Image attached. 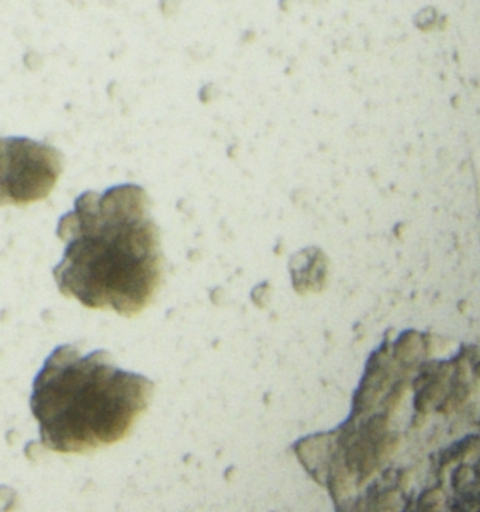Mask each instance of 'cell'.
<instances>
[{
	"label": "cell",
	"mask_w": 480,
	"mask_h": 512,
	"mask_svg": "<svg viewBox=\"0 0 480 512\" xmlns=\"http://www.w3.org/2000/svg\"><path fill=\"white\" fill-rule=\"evenodd\" d=\"M154 384L117 368L106 351L62 345L34 379L30 406L40 444L58 453H86L122 441L145 413Z\"/></svg>",
	"instance_id": "2"
},
{
	"label": "cell",
	"mask_w": 480,
	"mask_h": 512,
	"mask_svg": "<svg viewBox=\"0 0 480 512\" xmlns=\"http://www.w3.org/2000/svg\"><path fill=\"white\" fill-rule=\"evenodd\" d=\"M57 235L65 252L53 273L65 297L126 317L153 300L161 280L160 234L141 186L82 193L58 221Z\"/></svg>",
	"instance_id": "1"
},
{
	"label": "cell",
	"mask_w": 480,
	"mask_h": 512,
	"mask_svg": "<svg viewBox=\"0 0 480 512\" xmlns=\"http://www.w3.org/2000/svg\"><path fill=\"white\" fill-rule=\"evenodd\" d=\"M62 169L64 159L53 145L26 137H0V207L47 199Z\"/></svg>",
	"instance_id": "3"
}]
</instances>
